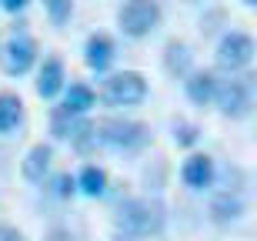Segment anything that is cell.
<instances>
[{
    "label": "cell",
    "instance_id": "cell-3",
    "mask_svg": "<svg viewBox=\"0 0 257 241\" xmlns=\"http://www.w3.org/2000/svg\"><path fill=\"white\" fill-rule=\"evenodd\" d=\"M161 20H164V10L157 0H124L120 10H117V27L131 40L151 37L154 30L161 27Z\"/></svg>",
    "mask_w": 257,
    "mask_h": 241
},
{
    "label": "cell",
    "instance_id": "cell-4",
    "mask_svg": "<svg viewBox=\"0 0 257 241\" xmlns=\"http://www.w3.org/2000/svg\"><path fill=\"white\" fill-rule=\"evenodd\" d=\"M210 104H217L220 114L230 121H244L254 111V77H234V74H227V81L217 77Z\"/></svg>",
    "mask_w": 257,
    "mask_h": 241
},
{
    "label": "cell",
    "instance_id": "cell-21",
    "mask_svg": "<svg viewBox=\"0 0 257 241\" xmlns=\"http://www.w3.org/2000/svg\"><path fill=\"white\" fill-rule=\"evenodd\" d=\"M77 191V181L70 174H54V181H50V194L54 198H70Z\"/></svg>",
    "mask_w": 257,
    "mask_h": 241
},
{
    "label": "cell",
    "instance_id": "cell-12",
    "mask_svg": "<svg viewBox=\"0 0 257 241\" xmlns=\"http://www.w3.org/2000/svg\"><path fill=\"white\" fill-rule=\"evenodd\" d=\"M50 164H54V147L50 144H34L20 164V174L27 178L30 184H44V178L50 174Z\"/></svg>",
    "mask_w": 257,
    "mask_h": 241
},
{
    "label": "cell",
    "instance_id": "cell-6",
    "mask_svg": "<svg viewBox=\"0 0 257 241\" xmlns=\"http://www.w3.org/2000/svg\"><path fill=\"white\" fill-rule=\"evenodd\" d=\"M217 67L224 74H240V70L250 67V60H254V37L244 34V30H230L224 34L217 44Z\"/></svg>",
    "mask_w": 257,
    "mask_h": 241
},
{
    "label": "cell",
    "instance_id": "cell-23",
    "mask_svg": "<svg viewBox=\"0 0 257 241\" xmlns=\"http://www.w3.org/2000/svg\"><path fill=\"white\" fill-rule=\"evenodd\" d=\"M44 241H77V238L67 231V228H50V231L44 234Z\"/></svg>",
    "mask_w": 257,
    "mask_h": 241
},
{
    "label": "cell",
    "instance_id": "cell-13",
    "mask_svg": "<svg viewBox=\"0 0 257 241\" xmlns=\"http://www.w3.org/2000/svg\"><path fill=\"white\" fill-rule=\"evenodd\" d=\"M64 60L60 57H44V64H40L37 70V94L44 97V101H50V97H57L60 91H64Z\"/></svg>",
    "mask_w": 257,
    "mask_h": 241
},
{
    "label": "cell",
    "instance_id": "cell-20",
    "mask_svg": "<svg viewBox=\"0 0 257 241\" xmlns=\"http://www.w3.org/2000/svg\"><path fill=\"white\" fill-rule=\"evenodd\" d=\"M174 141L181 147H194L200 141V127L191 124V121H177V124H174Z\"/></svg>",
    "mask_w": 257,
    "mask_h": 241
},
{
    "label": "cell",
    "instance_id": "cell-24",
    "mask_svg": "<svg viewBox=\"0 0 257 241\" xmlns=\"http://www.w3.org/2000/svg\"><path fill=\"white\" fill-rule=\"evenodd\" d=\"M27 4H30V0H0V7L7 10V14H20Z\"/></svg>",
    "mask_w": 257,
    "mask_h": 241
},
{
    "label": "cell",
    "instance_id": "cell-19",
    "mask_svg": "<svg viewBox=\"0 0 257 241\" xmlns=\"http://www.w3.org/2000/svg\"><path fill=\"white\" fill-rule=\"evenodd\" d=\"M44 10L54 27H67L74 17V0H44Z\"/></svg>",
    "mask_w": 257,
    "mask_h": 241
},
{
    "label": "cell",
    "instance_id": "cell-8",
    "mask_svg": "<svg viewBox=\"0 0 257 241\" xmlns=\"http://www.w3.org/2000/svg\"><path fill=\"white\" fill-rule=\"evenodd\" d=\"M181 181L191 188V191H207L210 184L217 181V164L207 154H191L181 164Z\"/></svg>",
    "mask_w": 257,
    "mask_h": 241
},
{
    "label": "cell",
    "instance_id": "cell-9",
    "mask_svg": "<svg viewBox=\"0 0 257 241\" xmlns=\"http://www.w3.org/2000/svg\"><path fill=\"white\" fill-rule=\"evenodd\" d=\"M244 211H247V201H244V194L234 191V188H224L220 194L210 198V218L217 224L237 221V218H244Z\"/></svg>",
    "mask_w": 257,
    "mask_h": 241
},
{
    "label": "cell",
    "instance_id": "cell-25",
    "mask_svg": "<svg viewBox=\"0 0 257 241\" xmlns=\"http://www.w3.org/2000/svg\"><path fill=\"white\" fill-rule=\"evenodd\" d=\"M244 4H247V7H254V4H257V0H244Z\"/></svg>",
    "mask_w": 257,
    "mask_h": 241
},
{
    "label": "cell",
    "instance_id": "cell-10",
    "mask_svg": "<svg viewBox=\"0 0 257 241\" xmlns=\"http://www.w3.org/2000/svg\"><path fill=\"white\" fill-rule=\"evenodd\" d=\"M114 57H117V47H114V40L107 37V34H90V37H87V44H84V64L90 70H97V74L110 70Z\"/></svg>",
    "mask_w": 257,
    "mask_h": 241
},
{
    "label": "cell",
    "instance_id": "cell-5",
    "mask_svg": "<svg viewBox=\"0 0 257 241\" xmlns=\"http://www.w3.org/2000/svg\"><path fill=\"white\" fill-rule=\"evenodd\" d=\"M100 97L110 107H137L147 101V77L141 70H117L104 81Z\"/></svg>",
    "mask_w": 257,
    "mask_h": 241
},
{
    "label": "cell",
    "instance_id": "cell-18",
    "mask_svg": "<svg viewBox=\"0 0 257 241\" xmlns=\"http://www.w3.org/2000/svg\"><path fill=\"white\" fill-rule=\"evenodd\" d=\"M80 121H84V114H70V111L60 104V107L50 111V134L57 137V141H70Z\"/></svg>",
    "mask_w": 257,
    "mask_h": 241
},
{
    "label": "cell",
    "instance_id": "cell-2",
    "mask_svg": "<svg viewBox=\"0 0 257 241\" xmlns=\"http://www.w3.org/2000/svg\"><path fill=\"white\" fill-rule=\"evenodd\" d=\"M94 141L97 147H107L117 154H137L151 144V127L131 117H104V121H94Z\"/></svg>",
    "mask_w": 257,
    "mask_h": 241
},
{
    "label": "cell",
    "instance_id": "cell-16",
    "mask_svg": "<svg viewBox=\"0 0 257 241\" xmlns=\"http://www.w3.org/2000/svg\"><path fill=\"white\" fill-rule=\"evenodd\" d=\"M77 181V191L87 194V198H104L107 194V171L100 164H84V171L74 178Z\"/></svg>",
    "mask_w": 257,
    "mask_h": 241
},
{
    "label": "cell",
    "instance_id": "cell-17",
    "mask_svg": "<svg viewBox=\"0 0 257 241\" xmlns=\"http://www.w3.org/2000/svg\"><path fill=\"white\" fill-rule=\"evenodd\" d=\"M94 104H97V94L87 84H80V81H74V84L64 91V107L70 114H87Z\"/></svg>",
    "mask_w": 257,
    "mask_h": 241
},
{
    "label": "cell",
    "instance_id": "cell-1",
    "mask_svg": "<svg viewBox=\"0 0 257 241\" xmlns=\"http://www.w3.org/2000/svg\"><path fill=\"white\" fill-rule=\"evenodd\" d=\"M114 228L127 238H161L167 228V208L157 198H131L117 208Z\"/></svg>",
    "mask_w": 257,
    "mask_h": 241
},
{
    "label": "cell",
    "instance_id": "cell-14",
    "mask_svg": "<svg viewBox=\"0 0 257 241\" xmlns=\"http://www.w3.org/2000/svg\"><path fill=\"white\" fill-rule=\"evenodd\" d=\"M214 84H217V74H210V70H191L184 77V91L191 97V104L197 107H207L214 101Z\"/></svg>",
    "mask_w": 257,
    "mask_h": 241
},
{
    "label": "cell",
    "instance_id": "cell-7",
    "mask_svg": "<svg viewBox=\"0 0 257 241\" xmlns=\"http://www.w3.org/2000/svg\"><path fill=\"white\" fill-rule=\"evenodd\" d=\"M34 64H37V40L14 30V37L0 50V67H4V74L7 77H24Z\"/></svg>",
    "mask_w": 257,
    "mask_h": 241
},
{
    "label": "cell",
    "instance_id": "cell-22",
    "mask_svg": "<svg viewBox=\"0 0 257 241\" xmlns=\"http://www.w3.org/2000/svg\"><path fill=\"white\" fill-rule=\"evenodd\" d=\"M0 241H27L24 231H17L14 224H0Z\"/></svg>",
    "mask_w": 257,
    "mask_h": 241
},
{
    "label": "cell",
    "instance_id": "cell-11",
    "mask_svg": "<svg viewBox=\"0 0 257 241\" xmlns=\"http://www.w3.org/2000/svg\"><path fill=\"white\" fill-rule=\"evenodd\" d=\"M164 70L171 74V77H177V81H184L187 74L194 70V50H191V44H184V40H167L164 44Z\"/></svg>",
    "mask_w": 257,
    "mask_h": 241
},
{
    "label": "cell",
    "instance_id": "cell-15",
    "mask_svg": "<svg viewBox=\"0 0 257 241\" xmlns=\"http://www.w3.org/2000/svg\"><path fill=\"white\" fill-rule=\"evenodd\" d=\"M24 124V101L14 91H0V134H14Z\"/></svg>",
    "mask_w": 257,
    "mask_h": 241
}]
</instances>
